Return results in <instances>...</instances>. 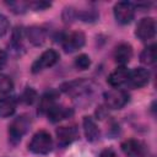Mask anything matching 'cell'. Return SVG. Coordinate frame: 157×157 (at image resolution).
<instances>
[{
    "instance_id": "8fae6325",
    "label": "cell",
    "mask_w": 157,
    "mask_h": 157,
    "mask_svg": "<svg viewBox=\"0 0 157 157\" xmlns=\"http://www.w3.org/2000/svg\"><path fill=\"white\" fill-rule=\"evenodd\" d=\"M123 152L129 157H145L146 156V148L142 142L139 140H126L121 144Z\"/></svg>"
},
{
    "instance_id": "4fadbf2b",
    "label": "cell",
    "mask_w": 157,
    "mask_h": 157,
    "mask_svg": "<svg viewBox=\"0 0 157 157\" xmlns=\"http://www.w3.org/2000/svg\"><path fill=\"white\" fill-rule=\"evenodd\" d=\"M56 99H58V93L56 91H48L45 92L40 99H39V105H38V112L42 113V114H47L56 103Z\"/></svg>"
},
{
    "instance_id": "d4e9b609",
    "label": "cell",
    "mask_w": 157,
    "mask_h": 157,
    "mask_svg": "<svg viewBox=\"0 0 157 157\" xmlns=\"http://www.w3.org/2000/svg\"><path fill=\"white\" fill-rule=\"evenodd\" d=\"M7 29H9V20L2 13H0V38L5 36Z\"/></svg>"
},
{
    "instance_id": "9a60e30c",
    "label": "cell",
    "mask_w": 157,
    "mask_h": 157,
    "mask_svg": "<svg viewBox=\"0 0 157 157\" xmlns=\"http://www.w3.org/2000/svg\"><path fill=\"white\" fill-rule=\"evenodd\" d=\"M72 109L69 108V107H64V105H59V104H55L48 113V119L53 123H58V121H61L69 117L72 115Z\"/></svg>"
},
{
    "instance_id": "ba28073f",
    "label": "cell",
    "mask_w": 157,
    "mask_h": 157,
    "mask_svg": "<svg viewBox=\"0 0 157 157\" xmlns=\"http://www.w3.org/2000/svg\"><path fill=\"white\" fill-rule=\"evenodd\" d=\"M78 137V130L75 125L71 126H60L56 129V139L58 144L61 147H65L72 144Z\"/></svg>"
},
{
    "instance_id": "52a82bcc",
    "label": "cell",
    "mask_w": 157,
    "mask_h": 157,
    "mask_svg": "<svg viewBox=\"0 0 157 157\" xmlns=\"http://www.w3.org/2000/svg\"><path fill=\"white\" fill-rule=\"evenodd\" d=\"M136 37L140 40H148L152 39L156 34V22L152 17H144L139 21L135 31Z\"/></svg>"
},
{
    "instance_id": "8992f818",
    "label": "cell",
    "mask_w": 157,
    "mask_h": 157,
    "mask_svg": "<svg viewBox=\"0 0 157 157\" xmlns=\"http://www.w3.org/2000/svg\"><path fill=\"white\" fill-rule=\"evenodd\" d=\"M85 44V34L82 32H70L61 37V45L66 53H74Z\"/></svg>"
},
{
    "instance_id": "3957f363",
    "label": "cell",
    "mask_w": 157,
    "mask_h": 157,
    "mask_svg": "<svg viewBox=\"0 0 157 157\" xmlns=\"http://www.w3.org/2000/svg\"><path fill=\"white\" fill-rule=\"evenodd\" d=\"M104 104L110 109H121L129 102V94L121 88H113L104 93Z\"/></svg>"
},
{
    "instance_id": "4316f807",
    "label": "cell",
    "mask_w": 157,
    "mask_h": 157,
    "mask_svg": "<svg viewBox=\"0 0 157 157\" xmlns=\"http://www.w3.org/2000/svg\"><path fill=\"white\" fill-rule=\"evenodd\" d=\"M6 61H7V55H6V53H5L2 49H0V69H2V67L5 66Z\"/></svg>"
},
{
    "instance_id": "9c48e42d",
    "label": "cell",
    "mask_w": 157,
    "mask_h": 157,
    "mask_svg": "<svg viewBox=\"0 0 157 157\" xmlns=\"http://www.w3.org/2000/svg\"><path fill=\"white\" fill-rule=\"evenodd\" d=\"M63 91L67 94H71L74 97L88 93L91 91V81L87 80H76L67 82L63 86Z\"/></svg>"
},
{
    "instance_id": "e0dca14e",
    "label": "cell",
    "mask_w": 157,
    "mask_h": 157,
    "mask_svg": "<svg viewBox=\"0 0 157 157\" xmlns=\"http://www.w3.org/2000/svg\"><path fill=\"white\" fill-rule=\"evenodd\" d=\"M83 131H85V136L87 139V141L94 142L99 139V129L96 124V121L93 120V118L91 117H85L83 118Z\"/></svg>"
},
{
    "instance_id": "7c38bea8",
    "label": "cell",
    "mask_w": 157,
    "mask_h": 157,
    "mask_svg": "<svg viewBox=\"0 0 157 157\" xmlns=\"http://www.w3.org/2000/svg\"><path fill=\"white\" fill-rule=\"evenodd\" d=\"M129 74H130V70L124 67V66H120L118 69H115L109 76H108V83L113 87H120V86H124L128 83L129 81Z\"/></svg>"
},
{
    "instance_id": "5b68a950",
    "label": "cell",
    "mask_w": 157,
    "mask_h": 157,
    "mask_svg": "<svg viewBox=\"0 0 157 157\" xmlns=\"http://www.w3.org/2000/svg\"><path fill=\"white\" fill-rule=\"evenodd\" d=\"M135 7L131 2L120 1L114 5V17L121 25H128L134 20Z\"/></svg>"
},
{
    "instance_id": "603a6c76",
    "label": "cell",
    "mask_w": 157,
    "mask_h": 157,
    "mask_svg": "<svg viewBox=\"0 0 157 157\" xmlns=\"http://www.w3.org/2000/svg\"><path fill=\"white\" fill-rule=\"evenodd\" d=\"M75 65H76V67L80 69V70H86V69H88L90 65H91V59H90L88 55L81 54V55H78V56L75 59Z\"/></svg>"
},
{
    "instance_id": "6da1fadb",
    "label": "cell",
    "mask_w": 157,
    "mask_h": 157,
    "mask_svg": "<svg viewBox=\"0 0 157 157\" xmlns=\"http://www.w3.org/2000/svg\"><path fill=\"white\" fill-rule=\"evenodd\" d=\"M53 139L49 132L40 130L32 136L31 142L28 144V150L36 155H47L52 151Z\"/></svg>"
},
{
    "instance_id": "d6986e66",
    "label": "cell",
    "mask_w": 157,
    "mask_h": 157,
    "mask_svg": "<svg viewBox=\"0 0 157 157\" xmlns=\"http://www.w3.org/2000/svg\"><path fill=\"white\" fill-rule=\"evenodd\" d=\"M140 60H141V63H144L146 65L153 64L156 60V45L151 44V45L146 47L140 54Z\"/></svg>"
},
{
    "instance_id": "44dd1931",
    "label": "cell",
    "mask_w": 157,
    "mask_h": 157,
    "mask_svg": "<svg viewBox=\"0 0 157 157\" xmlns=\"http://www.w3.org/2000/svg\"><path fill=\"white\" fill-rule=\"evenodd\" d=\"M6 5L15 13H23L29 9L27 1H10V2H6Z\"/></svg>"
},
{
    "instance_id": "277c9868",
    "label": "cell",
    "mask_w": 157,
    "mask_h": 157,
    "mask_svg": "<svg viewBox=\"0 0 157 157\" xmlns=\"http://www.w3.org/2000/svg\"><path fill=\"white\" fill-rule=\"evenodd\" d=\"M59 60V54L54 50V49H48L45 52H43L37 59L36 61L32 64V72L33 74H38L48 67H52L53 65L56 64V61Z\"/></svg>"
},
{
    "instance_id": "7402d4cb",
    "label": "cell",
    "mask_w": 157,
    "mask_h": 157,
    "mask_svg": "<svg viewBox=\"0 0 157 157\" xmlns=\"http://www.w3.org/2000/svg\"><path fill=\"white\" fill-rule=\"evenodd\" d=\"M36 98H37V92L31 87H27L21 94V101L26 104H32L36 101Z\"/></svg>"
},
{
    "instance_id": "ffe728a7",
    "label": "cell",
    "mask_w": 157,
    "mask_h": 157,
    "mask_svg": "<svg viewBox=\"0 0 157 157\" xmlns=\"http://www.w3.org/2000/svg\"><path fill=\"white\" fill-rule=\"evenodd\" d=\"M13 90L12 80L4 74H0V96H5Z\"/></svg>"
},
{
    "instance_id": "484cf974",
    "label": "cell",
    "mask_w": 157,
    "mask_h": 157,
    "mask_svg": "<svg viewBox=\"0 0 157 157\" xmlns=\"http://www.w3.org/2000/svg\"><path fill=\"white\" fill-rule=\"evenodd\" d=\"M98 157H118V155L112 148H104L103 151H101V153H99Z\"/></svg>"
},
{
    "instance_id": "cb8c5ba5",
    "label": "cell",
    "mask_w": 157,
    "mask_h": 157,
    "mask_svg": "<svg viewBox=\"0 0 157 157\" xmlns=\"http://www.w3.org/2000/svg\"><path fill=\"white\" fill-rule=\"evenodd\" d=\"M28 6H29V9L39 11V10L48 9L50 6V2H47V1H31V2H28Z\"/></svg>"
},
{
    "instance_id": "7a4b0ae2",
    "label": "cell",
    "mask_w": 157,
    "mask_h": 157,
    "mask_svg": "<svg viewBox=\"0 0 157 157\" xmlns=\"http://www.w3.org/2000/svg\"><path fill=\"white\" fill-rule=\"evenodd\" d=\"M31 126V119L27 115L16 117L9 125V140L11 144H17L21 141L23 135L28 131Z\"/></svg>"
},
{
    "instance_id": "ac0fdd59",
    "label": "cell",
    "mask_w": 157,
    "mask_h": 157,
    "mask_svg": "<svg viewBox=\"0 0 157 157\" xmlns=\"http://www.w3.org/2000/svg\"><path fill=\"white\" fill-rule=\"evenodd\" d=\"M16 110V102L11 97L0 98V118L11 117Z\"/></svg>"
},
{
    "instance_id": "5bb4252c",
    "label": "cell",
    "mask_w": 157,
    "mask_h": 157,
    "mask_svg": "<svg viewBox=\"0 0 157 157\" xmlns=\"http://www.w3.org/2000/svg\"><path fill=\"white\" fill-rule=\"evenodd\" d=\"M131 56H132V48H131V45L128 44V43H121V44H119V45L115 48V50H114V59H115V61H117L119 65H121V66L125 65V64H128V63L130 61Z\"/></svg>"
},
{
    "instance_id": "30bf717a",
    "label": "cell",
    "mask_w": 157,
    "mask_h": 157,
    "mask_svg": "<svg viewBox=\"0 0 157 157\" xmlns=\"http://www.w3.org/2000/svg\"><path fill=\"white\" fill-rule=\"evenodd\" d=\"M150 81V72L144 67H136L130 71L128 85L134 88H141Z\"/></svg>"
},
{
    "instance_id": "2e32d148",
    "label": "cell",
    "mask_w": 157,
    "mask_h": 157,
    "mask_svg": "<svg viewBox=\"0 0 157 157\" xmlns=\"http://www.w3.org/2000/svg\"><path fill=\"white\" fill-rule=\"evenodd\" d=\"M26 36H27V39L33 45H42L45 42L47 32L44 28H42L39 26H32L26 29Z\"/></svg>"
}]
</instances>
